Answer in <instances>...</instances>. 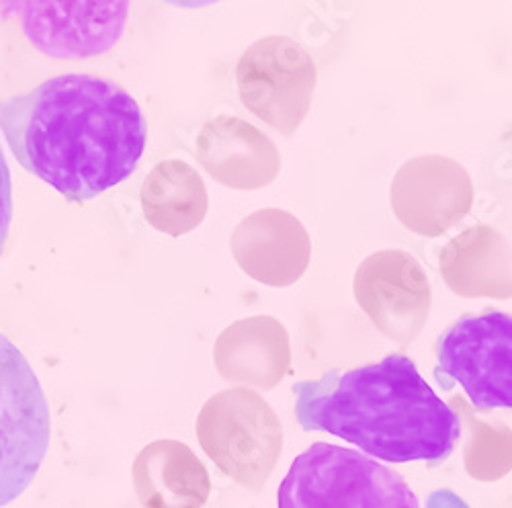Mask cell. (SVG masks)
Wrapping results in <instances>:
<instances>
[{
	"label": "cell",
	"mask_w": 512,
	"mask_h": 508,
	"mask_svg": "<svg viewBox=\"0 0 512 508\" xmlns=\"http://www.w3.org/2000/svg\"><path fill=\"white\" fill-rule=\"evenodd\" d=\"M0 132L25 171L70 203L130 179L148 144V123L132 93L87 72L0 99Z\"/></svg>",
	"instance_id": "obj_1"
},
{
	"label": "cell",
	"mask_w": 512,
	"mask_h": 508,
	"mask_svg": "<svg viewBox=\"0 0 512 508\" xmlns=\"http://www.w3.org/2000/svg\"><path fill=\"white\" fill-rule=\"evenodd\" d=\"M295 418L306 433H328L388 463H443L461 420L400 353L349 371L297 381Z\"/></svg>",
	"instance_id": "obj_2"
},
{
	"label": "cell",
	"mask_w": 512,
	"mask_h": 508,
	"mask_svg": "<svg viewBox=\"0 0 512 508\" xmlns=\"http://www.w3.org/2000/svg\"><path fill=\"white\" fill-rule=\"evenodd\" d=\"M279 508H420L396 470L361 451L314 443L297 455L277 490Z\"/></svg>",
	"instance_id": "obj_3"
},
{
	"label": "cell",
	"mask_w": 512,
	"mask_h": 508,
	"mask_svg": "<svg viewBox=\"0 0 512 508\" xmlns=\"http://www.w3.org/2000/svg\"><path fill=\"white\" fill-rule=\"evenodd\" d=\"M52 439L50 404L21 349L0 332V508L39 474Z\"/></svg>",
	"instance_id": "obj_4"
},
{
	"label": "cell",
	"mask_w": 512,
	"mask_h": 508,
	"mask_svg": "<svg viewBox=\"0 0 512 508\" xmlns=\"http://www.w3.org/2000/svg\"><path fill=\"white\" fill-rule=\"evenodd\" d=\"M441 386L459 384L478 412L512 408V316L463 314L435 343Z\"/></svg>",
	"instance_id": "obj_5"
},
{
	"label": "cell",
	"mask_w": 512,
	"mask_h": 508,
	"mask_svg": "<svg viewBox=\"0 0 512 508\" xmlns=\"http://www.w3.org/2000/svg\"><path fill=\"white\" fill-rule=\"evenodd\" d=\"M132 0H0V15L15 19L29 44L46 58L91 60L123 37Z\"/></svg>",
	"instance_id": "obj_6"
},
{
	"label": "cell",
	"mask_w": 512,
	"mask_h": 508,
	"mask_svg": "<svg viewBox=\"0 0 512 508\" xmlns=\"http://www.w3.org/2000/svg\"><path fill=\"white\" fill-rule=\"evenodd\" d=\"M13 222V179L7 156L0 148V257L5 254L9 230Z\"/></svg>",
	"instance_id": "obj_7"
},
{
	"label": "cell",
	"mask_w": 512,
	"mask_h": 508,
	"mask_svg": "<svg viewBox=\"0 0 512 508\" xmlns=\"http://www.w3.org/2000/svg\"><path fill=\"white\" fill-rule=\"evenodd\" d=\"M164 3L179 7V9H205L220 3V0H164Z\"/></svg>",
	"instance_id": "obj_8"
}]
</instances>
